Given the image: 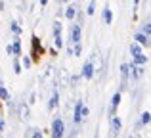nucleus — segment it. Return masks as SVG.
Returning <instances> with one entry per match:
<instances>
[{
	"instance_id": "f257e3e1",
	"label": "nucleus",
	"mask_w": 151,
	"mask_h": 138,
	"mask_svg": "<svg viewBox=\"0 0 151 138\" xmlns=\"http://www.w3.org/2000/svg\"><path fill=\"white\" fill-rule=\"evenodd\" d=\"M63 131H65L63 121L61 119H55L54 125H52V138H61L63 136Z\"/></svg>"
},
{
	"instance_id": "f03ea898",
	"label": "nucleus",
	"mask_w": 151,
	"mask_h": 138,
	"mask_svg": "<svg viewBox=\"0 0 151 138\" xmlns=\"http://www.w3.org/2000/svg\"><path fill=\"white\" fill-rule=\"evenodd\" d=\"M92 73H94V67H92V64L88 61V64L82 67V77H84V79H90V77H92Z\"/></svg>"
},
{
	"instance_id": "7ed1b4c3",
	"label": "nucleus",
	"mask_w": 151,
	"mask_h": 138,
	"mask_svg": "<svg viewBox=\"0 0 151 138\" xmlns=\"http://www.w3.org/2000/svg\"><path fill=\"white\" fill-rule=\"evenodd\" d=\"M71 38H73V42H78V40H81V27H78V25H73Z\"/></svg>"
},
{
	"instance_id": "20e7f679",
	"label": "nucleus",
	"mask_w": 151,
	"mask_h": 138,
	"mask_svg": "<svg viewBox=\"0 0 151 138\" xmlns=\"http://www.w3.org/2000/svg\"><path fill=\"white\" fill-rule=\"evenodd\" d=\"M27 138H42V132L38 131V129H31V131L27 132Z\"/></svg>"
},
{
	"instance_id": "39448f33",
	"label": "nucleus",
	"mask_w": 151,
	"mask_h": 138,
	"mask_svg": "<svg viewBox=\"0 0 151 138\" xmlns=\"http://www.w3.org/2000/svg\"><path fill=\"white\" fill-rule=\"evenodd\" d=\"M81 109H82V104H81V102H77V109H75V121H77V123H81V121H82Z\"/></svg>"
},
{
	"instance_id": "423d86ee",
	"label": "nucleus",
	"mask_w": 151,
	"mask_h": 138,
	"mask_svg": "<svg viewBox=\"0 0 151 138\" xmlns=\"http://www.w3.org/2000/svg\"><path fill=\"white\" fill-rule=\"evenodd\" d=\"M130 71H134V77H142V75H144V69L142 67H134V65H130Z\"/></svg>"
},
{
	"instance_id": "0eeeda50",
	"label": "nucleus",
	"mask_w": 151,
	"mask_h": 138,
	"mask_svg": "<svg viewBox=\"0 0 151 138\" xmlns=\"http://www.w3.org/2000/svg\"><path fill=\"white\" fill-rule=\"evenodd\" d=\"M136 40L140 42V44H145V46L149 44V40H147V37H145V35H138V37H136Z\"/></svg>"
},
{
	"instance_id": "6e6552de",
	"label": "nucleus",
	"mask_w": 151,
	"mask_h": 138,
	"mask_svg": "<svg viewBox=\"0 0 151 138\" xmlns=\"http://www.w3.org/2000/svg\"><path fill=\"white\" fill-rule=\"evenodd\" d=\"M58 105V92L54 90V94H52V98H50V108H55Z\"/></svg>"
},
{
	"instance_id": "1a4fd4ad",
	"label": "nucleus",
	"mask_w": 151,
	"mask_h": 138,
	"mask_svg": "<svg viewBox=\"0 0 151 138\" xmlns=\"http://www.w3.org/2000/svg\"><path fill=\"white\" fill-rule=\"evenodd\" d=\"M147 61V56H144V54H136V64H145Z\"/></svg>"
},
{
	"instance_id": "9d476101",
	"label": "nucleus",
	"mask_w": 151,
	"mask_h": 138,
	"mask_svg": "<svg viewBox=\"0 0 151 138\" xmlns=\"http://www.w3.org/2000/svg\"><path fill=\"white\" fill-rule=\"evenodd\" d=\"M21 117L23 119H29V108L25 104H21Z\"/></svg>"
},
{
	"instance_id": "9b49d317",
	"label": "nucleus",
	"mask_w": 151,
	"mask_h": 138,
	"mask_svg": "<svg viewBox=\"0 0 151 138\" xmlns=\"http://www.w3.org/2000/svg\"><path fill=\"white\" fill-rule=\"evenodd\" d=\"M0 98H2V100H10V94H8V90L4 88V86H0Z\"/></svg>"
},
{
	"instance_id": "f8f14e48",
	"label": "nucleus",
	"mask_w": 151,
	"mask_h": 138,
	"mask_svg": "<svg viewBox=\"0 0 151 138\" xmlns=\"http://www.w3.org/2000/svg\"><path fill=\"white\" fill-rule=\"evenodd\" d=\"M103 19H105V23H111V10L109 8H105V12H103Z\"/></svg>"
},
{
	"instance_id": "ddd939ff",
	"label": "nucleus",
	"mask_w": 151,
	"mask_h": 138,
	"mask_svg": "<svg viewBox=\"0 0 151 138\" xmlns=\"http://www.w3.org/2000/svg\"><path fill=\"white\" fill-rule=\"evenodd\" d=\"M65 15H67V17H75V8L73 6H69V8H67V10H65Z\"/></svg>"
},
{
	"instance_id": "4468645a",
	"label": "nucleus",
	"mask_w": 151,
	"mask_h": 138,
	"mask_svg": "<svg viewBox=\"0 0 151 138\" xmlns=\"http://www.w3.org/2000/svg\"><path fill=\"white\" fill-rule=\"evenodd\" d=\"M12 48H14V54H17V56L21 54V46H19V40H15V44L12 46Z\"/></svg>"
},
{
	"instance_id": "2eb2a0df",
	"label": "nucleus",
	"mask_w": 151,
	"mask_h": 138,
	"mask_svg": "<svg viewBox=\"0 0 151 138\" xmlns=\"http://www.w3.org/2000/svg\"><path fill=\"white\" fill-rule=\"evenodd\" d=\"M142 123H144V125H147V123H149V111L142 113Z\"/></svg>"
},
{
	"instance_id": "dca6fc26",
	"label": "nucleus",
	"mask_w": 151,
	"mask_h": 138,
	"mask_svg": "<svg viewBox=\"0 0 151 138\" xmlns=\"http://www.w3.org/2000/svg\"><path fill=\"white\" fill-rule=\"evenodd\" d=\"M130 52H132V54H142V52H140V46H138V44H130Z\"/></svg>"
},
{
	"instance_id": "f3484780",
	"label": "nucleus",
	"mask_w": 151,
	"mask_h": 138,
	"mask_svg": "<svg viewBox=\"0 0 151 138\" xmlns=\"http://www.w3.org/2000/svg\"><path fill=\"white\" fill-rule=\"evenodd\" d=\"M121 71H122V79H126V77H128V65H126V64H122Z\"/></svg>"
},
{
	"instance_id": "a211bd4d",
	"label": "nucleus",
	"mask_w": 151,
	"mask_h": 138,
	"mask_svg": "<svg viewBox=\"0 0 151 138\" xmlns=\"http://www.w3.org/2000/svg\"><path fill=\"white\" fill-rule=\"evenodd\" d=\"M111 123H113V129H115V131H119V129H121V121H119L117 117H115V119L111 121Z\"/></svg>"
},
{
	"instance_id": "6ab92c4d",
	"label": "nucleus",
	"mask_w": 151,
	"mask_h": 138,
	"mask_svg": "<svg viewBox=\"0 0 151 138\" xmlns=\"http://www.w3.org/2000/svg\"><path fill=\"white\" fill-rule=\"evenodd\" d=\"M119 102H121V94H115V96H113V108H117Z\"/></svg>"
},
{
	"instance_id": "aec40b11",
	"label": "nucleus",
	"mask_w": 151,
	"mask_h": 138,
	"mask_svg": "<svg viewBox=\"0 0 151 138\" xmlns=\"http://www.w3.org/2000/svg\"><path fill=\"white\" fill-rule=\"evenodd\" d=\"M94 6H96V0H92V2H90V6H88V15H92V14H94V10H96Z\"/></svg>"
},
{
	"instance_id": "412c9836",
	"label": "nucleus",
	"mask_w": 151,
	"mask_h": 138,
	"mask_svg": "<svg viewBox=\"0 0 151 138\" xmlns=\"http://www.w3.org/2000/svg\"><path fill=\"white\" fill-rule=\"evenodd\" d=\"M54 33H55V37H59V31H61V27H59V23H54Z\"/></svg>"
},
{
	"instance_id": "4be33fe9",
	"label": "nucleus",
	"mask_w": 151,
	"mask_h": 138,
	"mask_svg": "<svg viewBox=\"0 0 151 138\" xmlns=\"http://www.w3.org/2000/svg\"><path fill=\"white\" fill-rule=\"evenodd\" d=\"M149 31H151L149 23H145V25H144V33H145V37H149Z\"/></svg>"
},
{
	"instance_id": "5701e85b",
	"label": "nucleus",
	"mask_w": 151,
	"mask_h": 138,
	"mask_svg": "<svg viewBox=\"0 0 151 138\" xmlns=\"http://www.w3.org/2000/svg\"><path fill=\"white\" fill-rule=\"evenodd\" d=\"M14 69H15V73H21V65H19L17 61H15V64H14Z\"/></svg>"
},
{
	"instance_id": "b1692460",
	"label": "nucleus",
	"mask_w": 151,
	"mask_h": 138,
	"mask_svg": "<svg viewBox=\"0 0 151 138\" xmlns=\"http://www.w3.org/2000/svg\"><path fill=\"white\" fill-rule=\"evenodd\" d=\"M63 44V40H61V37H55V46H61Z\"/></svg>"
},
{
	"instance_id": "393cba45",
	"label": "nucleus",
	"mask_w": 151,
	"mask_h": 138,
	"mask_svg": "<svg viewBox=\"0 0 151 138\" xmlns=\"http://www.w3.org/2000/svg\"><path fill=\"white\" fill-rule=\"evenodd\" d=\"M12 29H14L15 33H19V25H17V23H12Z\"/></svg>"
},
{
	"instance_id": "a878e982",
	"label": "nucleus",
	"mask_w": 151,
	"mask_h": 138,
	"mask_svg": "<svg viewBox=\"0 0 151 138\" xmlns=\"http://www.w3.org/2000/svg\"><path fill=\"white\" fill-rule=\"evenodd\" d=\"M23 64H25V67H29V65H31V60H29V58H25V60H23Z\"/></svg>"
},
{
	"instance_id": "bb28decb",
	"label": "nucleus",
	"mask_w": 151,
	"mask_h": 138,
	"mask_svg": "<svg viewBox=\"0 0 151 138\" xmlns=\"http://www.w3.org/2000/svg\"><path fill=\"white\" fill-rule=\"evenodd\" d=\"M2 129H4V119L0 117V132H2Z\"/></svg>"
},
{
	"instance_id": "cd10ccee",
	"label": "nucleus",
	"mask_w": 151,
	"mask_h": 138,
	"mask_svg": "<svg viewBox=\"0 0 151 138\" xmlns=\"http://www.w3.org/2000/svg\"><path fill=\"white\" fill-rule=\"evenodd\" d=\"M40 4H46V0H40Z\"/></svg>"
},
{
	"instance_id": "c85d7f7f",
	"label": "nucleus",
	"mask_w": 151,
	"mask_h": 138,
	"mask_svg": "<svg viewBox=\"0 0 151 138\" xmlns=\"http://www.w3.org/2000/svg\"><path fill=\"white\" fill-rule=\"evenodd\" d=\"M0 86H2V82H0Z\"/></svg>"
},
{
	"instance_id": "c756f323",
	"label": "nucleus",
	"mask_w": 151,
	"mask_h": 138,
	"mask_svg": "<svg viewBox=\"0 0 151 138\" xmlns=\"http://www.w3.org/2000/svg\"><path fill=\"white\" fill-rule=\"evenodd\" d=\"M136 4H138V0H136Z\"/></svg>"
}]
</instances>
